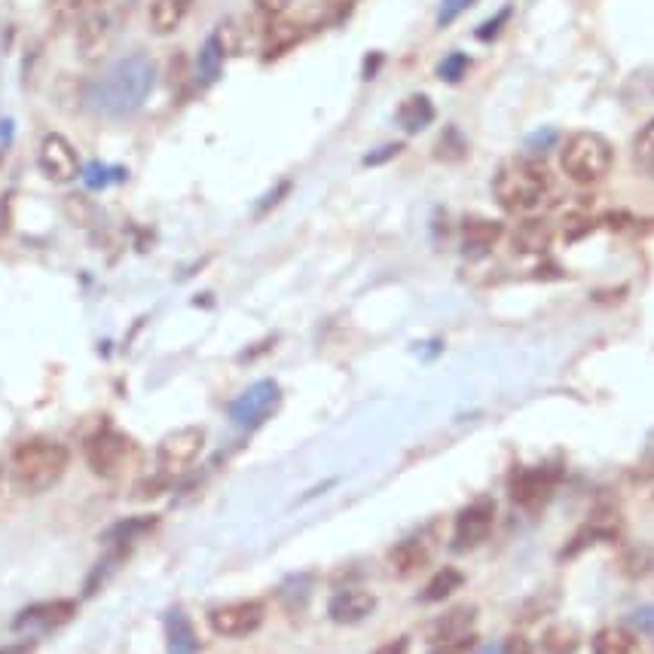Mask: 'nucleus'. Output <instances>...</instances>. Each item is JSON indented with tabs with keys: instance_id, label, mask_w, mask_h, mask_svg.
Masks as SVG:
<instances>
[{
	"instance_id": "obj_10",
	"label": "nucleus",
	"mask_w": 654,
	"mask_h": 654,
	"mask_svg": "<svg viewBox=\"0 0 654 654\" xmlns=\"http://www.w3.org/2000/svg\"><path fill=\"white\" fill-rule=\"evenodd\" d=\"M557 490V471L551 465H535V468H520L511 478V499L523 511H542L547 499Z\"/></svg>"
},
{
	"instance_id": "obj_18",
	"label": "nucleus",
	"mask_w": 654,
	"mask_h": 654,
	"mask_svg": "<svg viewBox=\"0 0 654 654\" xmlns=\"http://www.w3.org/2000/svg\"><path fill=\"white\" fill-rule=\"evenodd\" d=\"M511 242H514V251H520V254H545L551 242H554V227L542 218L523 220L514 230V236H511Z\"/></svg>"
},
{
	"instance_id": "obj_29",
	"label": "nucleus",
	"mask_w": 654,
	"mask_h": 654,
	"mask_svg": "<svg viewBox=\"0 0 654 654\" xmlns=\"http://www.w3.org/2000/svg\"><path fill=\"white\" fill-rule=\"evenodd\" d=\"M471 68V58L465 53H453L447 55L440 65H437V77L447 83H459L465 77V70Z\"/></svg>"
},
{
	"instance_id": "obj_27",
	"label": "nucleus",
	"mask_w": 654,
	"mask_h": 654,
	"mask_svg": "<svg viewBox=\"0 0 654 654\" xmlns=\"http://www.w3.org/2000/svg\"><path fill=\"white\" fill-rule=\"evenodd\" d=\"M581 645V633L573 624H554L545 630L542 636V648L545 654H575Z\"/></svg>"
},
{
	"instance_id": "obj_9",
	"label": "nucleus",
	"mask_w": 654,
	"mask_h": 654,
	"mask_svg": "<svg viewBox=\"0 0 654 654\" xmlns=\"http://www.w3.org/2000/svg\"><path fill=\"white\" fill-rule=\"evenodd\" d=\"M282 401V389L275 380H263L258 385H251L246 395H239L230 404V419L242 428H258L260 423H266Z\"/></svg>"
},
{
	"instance_id": "obj_6",
	"label": "nucleus",
	"mask_w": 654,
	"mask_h": 654,
	"mask_svg": "<svg viewBox=\"0 0 654 654\" xmlns=\"http://www.w3.org/2000/svg\"><path fill=\"white\" fill-rule=\"evenodd\" d=\"M205 450V432L203 428H177L172 435H165L156 447V465L165 478H177L184 471H190L193 462L203 456Z\"/></svg>"
},
{
	"instance_id": "obj_17",
	"label": "nucleus",
	"mask_w": 654,
	"mask_h": 654,
	"mask_svg": "<svg viewBox=\"0 0 654 654\" xmlns=\"http://www.w3.org/2000/svg\"><path fill=\"white\" fill-rule=\"evenodd\" d=\"M504 227L492 218H468L462 224V246L468 254H483L492 246H499Z\"/></svg>"
},
{
	"instance_id": "obj_25",
	"label": "nucleus",
	"mask_w": 654,
	"mask_h": 654,
	"mask_svg": "<svg viewBox=\"0 0 654 654\" xmlns=\"http://www.w3.org/2000/svg\"><path fill=\"white\" fill-rule=\"evenodd\" d=\"M160 523V517L156 514H144V517H129L123 520V523H113L105 535H101V542L105 545H129L135 535H144V532H151L153 526Z\"/></svg>"
},
{
	"instance_id": "obj_1",
	"label": "nucleus",
	"mask_w": 654,
	"mask_h": 654,
	"mask_svg": "<svg viewBox=\"0 0 654 654\" xmlns=\"http://www.w3.org/2000/svg\"><path fill=\"white\" fill-rule=\"evenodd\" d=\"M153 80H156V68H153L151 55L132 53L113 62L98 80L89 83V101L110 120H126L148 101Z\"/></svg>"
},
{
	"instance_id": "obj_41",
	"label": "nucleus",
	"mask_w": 654,
	"mask_h": 654,
	"mask_svg": "<svg viewBox=\"0 0 654 654\" xmlns=\"http://www.w3.org/2000/svg\"><path fill=\"white\" fill-rule=\"evenodd\" d=\"M554 138H557V135H554V132H547V129H545V132H535V135L530 138V148H535V151H545L542 144L554 141Z\"/></svg>"
},
{
	"instance_id": "obj_13",
	"label": "nucleus",
	"mask_w": 654,
	"mask_h": 654,
	"mask_svg": "<svg viewBox=\"0 0 654 654\" xmlns=\"http://www.w3.org/2000/svg\"><path fill=\"white\" fill-rule=\"evenodd\" d=\"M77 614V602L74 600H50L28 606L25 612L15 614V630H58Z\"/></svg>"
},
{
	"instance_id": "obj_35",
	"label": "nucleus",
	"mask_w": 654,
	"mask_h": 654,
	"mask_svg": "<svg viewBox=\"0 0 654 654\" xmlns=\"http://www.w3.org/2000/svg\"><path fill=\"white\" fill-rule=\"evenodd\" d=\"M110 0H68V10L74 15H89L96 10H105Z\"/></svg>"
},
{
	"instance_id": "obj_34",
	"label": "nucleus",
	"mask_w": 654,
	"mask_h": 654,
	"mask_svg": "<svg viewBox=\"0 0 654 654\" xmlns=\"http://www.w3.org/2000/svg\"><path fill=\"white\" fill-rule=\"evenodd\" d=\"M502 654H535V648H532V642L523 633H514V636L504 640Z\"/></svg>"
},
{
	"instance_id": "obj_14",
	"label": "nucleus",
	"mask_w": 654,
	"mask_h": 654,
	"mask_svg": "<svg viewBox=\"0 0 654 654\" xmlns=\"http://www.w3.org/2000/svg\"><path fill=\"white\" fill-rule=\"evenodd\" d=\"M373 609H377V597L373 593H368V590H342V593H337L330 600L327 614H330L334 624L349 628V624H361L364 618H370Z\"/></svg>"
},
{
	"instance_id": "obj_5",
	"label": "nucleus",
	"mask_w": 654,
	"mask_h": 654,
	"mask_svg": "<svg viewBox=\"0 0 654 654\" xmlns=\"http://www.w3.org/2000/svg\"><path fill=\"white\" fill-rule=\"evenodd\" d=\"M129 453H132V440L120 432H113V428H101L96 435L86 437V444H83V456H86L89 471L105 480L123 475Z\"/></svg>"
},
{
	"instance_id": "obj_12",
	"label": "nucleus",
	"mask_w": 654,
	"mask_h": 654,
	"mask_svg": "<svg viewBox=\"0 0 654 654\" xmlns=\"http://www.w3.org/2000/svg\"><path fill=\"white\" fill-rule=\"evenodd\" d=\"M113 37H117V15H110L108 10L83 15L80 28H77V46H80L83 58H98V55L108 53Z\"/></svg>"
},
{
	"instance_id": "obj_4",
	"label": "nucleus",
	"mask_w": 654,
	"mask_h": 654,
	"mask_svg": "<svg viewBox=\"0 0 654 654\" xmlns=\"http://www.w3.org/2000/svg\"><path fill=\"white\" fill-rule=\"evenodd\" d=\"M614 165V148L600 132H575L559 148V168L578 187H593L609 177Z\"/></svg>"
},
{
	"instance_id": "obj_15",
	"label": "nucleus",
	"mask_w": 654,
	"mask_h": 654,
	"mask_svg": "<svg viewBox=\"0 0 654 654\" xmlns=\"http://www.w3.org/2000/svg\"><path fill=\"white\" fill-rule=\"evenodd\" d=\"M428 559H432V545L425 542L423 535H410V538H404V542H397V545L392 547L389 566H392L401 578H407V575H416L419 569H425Z\"/></svg>"
},
{
	"instance_id": "obj_16",
	"label": "nucleus",
	"mask_w": 654,
	"mask_h": 654,
	"mask_svg": "<svg viewBox=\"0 0 654 654\" xmlns=\"http://www.w3.org/2000/svg\"><path fill=\"white\" fill-rule=\"evenodd\" d=\"M478 621V609L475 606H456L450 612H444L437 618L432 630H428V640L435 642H453V640H465L471 636V628Z\"/></svg>"
},
{
	"instance_id": "obj_33",
	"label": "nucleus",
	"mask_w": 654,
	"mask_h": 654,
	"mask_svg": "<svg viewBox=\"0 0 654 654\" xmlns=\"http://www.w3.org/2000/svg\"><path fill=\"white\" fill-rule=\"evenodd\" d=\"M287 3H291V0H254V10H258L266 22H275V19L287 10Z\"/></svg>"
},
{
	"instance_id": "obj_40",
	"label": "nucleus",
	"mask_w": 654,
	"mask_h": 654,
	"mask_svg": "<svg viewBox=\"0 0 654 654\" xmlns=\"http://www.w3.org/2000/svg\"><path fill=\"white\" fill-rule=\"evenodd\" d=\"M37 648V642L25 640V642H15V645H7V648H0V654H34Z\"/></svg>"
},
{
	"instance_id": "obj_23",
	"label": "nucleus",
	"mask_w": 654,
	"mask_h": 654,
	"mask_svg": "<svg viewBox=\"0 0 654 654\" xmlns=\"http://www.w3.org/2000/svg\"><path fill=\"white\" fill-rule=\"evenodd\" d=\"M462 585H465V575L459 573V569L447 566V569H440V573H435L432 578H428V585H425L423 593H419V602L450 600L453 593H456Z\"/></svg>"
},
{
	"instance_id": "obj_20",
	"label": "nucleus",
	"mask_w": 654,
	"mask_h": 654,
	"mask_svg": "<svg viewBox=\"0 0 654 654\" xmlns=\"http://www.w3.org/2000/svg\"><path fill=\"white\" fill-rule=\"evenodd\" d=\"M193 0H153L151 3V28L153 34H172L190 13Z\"/></svg>"
},
{
	"instance_id": "obj_19",
	"label": "nucleus",
	"mask_w": 654,
	"mask_h": 654,
	"mask_svg": "<svg viewBox=\"0 0 654 654\" xmlns=\"http://www.w3.org/2000/svg\"><path fill=\"white\" fill-rule=\"evenodd\" d=\"M165 642H168V654H196L199 652V640H196V630H193L190 618L172 609L165 614Z\"/></svg>"
},
{
	"instance_id": "obj_22",
	"label": "nucleus",
	"mask_w": 654,
	"mask_h": 654,
	"mask_svg": "<svg viewBox=\"0 0 654 654\" xmlns=\"http://www.w3.org/2000/svg\"><path fill=\"white\" fill-rule=\"evenodd\" d=\"M303 41V28L297 25V22H270V28H266V58H279V55H285L287 50H294L297 43Z\"/></svg>"
},
{
	"instance_id": "obj_21",
	"label": "nucleus",
	"mask_w": 654,
	"mask_h": 654,
	"mask_svg": "<svg viewBox=\"0 0 654 654\" xmlns=\"http://www.w3.org/2000/svg\"><path fill=\"white\" fill-rule=\"evenodd\" d=\"M397 123H401L404 132L416 135V132H423L428 123H435V105L425 96H410L407 101L397 108Z\"/></svg>"
},
{
	"instance_id": "obj_8",
	"label": "nucleus",
	"mask_w": 654,
	"mask_h": 654,
	"mask_svg": "<svg viewBox=\"0 0 654 654\" xmlns=\"http://www.w3.org/2000/svg\"><path fill=\"white\" fill-rule=\"evenodd\" d=\"M263 618H266V606L260 600L227 602L208 612V624L224 640H242L263 628Z\"/></svg>"
},
{
	"instance_id": "obj_39",
	"label": "nucleus",
	"mask_w": 654,
	"mask_h": 654,
	"mask_svg": "<svg viewBox=\"0 0 654 654\" xmlns=\"http://www.w3.org/2000/svg\"><path fill=\"white\" fill-rule=\"evenodd\" d=\"M287 187H291V184H279V187H275V190L270 193V196H266V203L258 205V215H266V208H273V205L279 203V199H282V196H285Z\"/></svg>"
},
{
	"instance_id": "obj_32",
	"label": "nucleus",
	"mask_w": 654,
	"mask_h": 654,
	"mask_svg": "<svg viewBox=\"0 0 654 654\" xmlns=\"http://www.w3.org/2000/svg\"><path fill=\"white\" fill-rule=\"evenodd\" d=\"M478 640L475 636H465V640H453V642H437L435 648L428 654H471L475 652Z\"/></svg>"
},
{
	"instance_id": "obj_24",
	"label": "nucleus",
	"mask_w": 654,
	"mask_h": 654,
	"mask_svg": "<svg viewBox=\"0 0 654 654\" xmlns=\"http://www.w3.org/2000/svg\"><path fill=\"white\" fill-rule=\"evenodd\" d=\"M590 648L593 654H636V636L628 628H602Z\"/></svg>"
},
{
	"instance_id": "obj_37",
	"label": "nucleus",
	"mask_w": 654,
	"mask_h": 654,
	"mask_svg": "<svg viewBox=\"0 0 654 654\" xmlns=\"http://www.w3.org/2000/svg\"><path fill=\"white\" fill-rule=\"evenodd\" d=\"M508 15H511V10H502V13L495 15V19H490L487 25L478 28V37H480V41H490V37H495V31L502 28V22H504V19H508Z\"/></svg>"
},
{
	"instance_id": "obj_31",
	"label": "nucleus",
	"mask_w": 654,
	"mask_h": 654,
	"mask_svg": "<svg viewBox=\"0 0 654 654\" xmlns=\"http://www.w3.org/2000/svg\"><path fill=\"white\" fill-rule=\"evenodd\" d=\"M358 0H325V22L327 25H340L342 19H349Z\"/></svg>"
},
{
	"instance_id": "obj_36",
	"label": "nucleus",
	"mask_w": 654,
	"mask_h": 654,
	"mask_svg": "<svg viewBox=\"0 0 654 654\" xmlns=\"http://www.w3.org/2000/svg\"><path fill=\"white\" fill-rule=\"evenodd\" d=\"M397 153H401V144H382L380 151H373L364 156V165H380L389 163V160H395Z\"/></svg>"
},
{
	"instance_id": "obj_30",
	"label": "nucleus",
	"mask_w": 654,
	"mask_h": 654,
	"mask_svg": "<svg viewBox=\"0 0 654 654\" xmlns=\"http://www.w3.org/2000/svg\"><path fill=\"white\" fill-rule=\"evenodd\" d=\"M475 0H440V10H437V25L447 28L450 22H456L459 15L471 7Z\"/></svg>"
},
{
	"instance_id": "obj_38",
	"label": "nucleus",
	"mask_w": 654,
	"mask_h": 654,
	"mask_svg": "<svg viewBox=\"0 0 654 654\" xmlns=\"http://www.w3.org/2000/svg\"><path fill=\"white\" fill-rule=\"evenodd\" d=\"M407 645H410L407 636H397V640L380 645V648H377L373 654H407Z\"/></svg>"
},
{
	"instance_id": "obj_3",
	"label": "nucleus",
	"mask_w": 654,
	"mask_h": 654,
	"mask_svg": "<svg viewBox=\"0 0 654 654\" xmlns=\"http://www.w3.org/2000/svg\"><path fill=\"white\" fill-rule=\"evenodd\" d=\"M551 193L547 168L535 160H511L492 177V196L511 215H532L545 205Z\"/></svg>"
},
{
	"instance_id": "obj_28",
	"label": "nucleus",
	"mask_w": 654,
	"mask_h": 654,
	"mask_svg": "<svg viewBox=\"0 0 654 654\" xmlns=\"http://www.w3.org/2000/svg\"><path fill=\"white\" fill-rule=\"evenodd\" d=\"M633 163L642 175L654 181V120L640 129V135L633 141Z\"/></svg>"
},
{
	"instance_id": "obj_2",
	"label": "nucleus",
	"mask_w": 654,
	"mask_h": 654,
	"mask_svg": "<svg viewBox=\"0 0 654 654\" xmlns=\"http://www.w3.org/2000/svg\"><path fill=\"white\" fill-rule=\"evenodd\" d=\"M70 465V450L58 440L50 437H31L25 444H19L10 459V478L15 490L25 495H41L53 490L58 480L65 478Z\"/></svg>"
},
{
	"instance_id": "obj_11",
	"label": "nucleus",
	"mask_w": 654,
	"mask_h": 654,
	"mask_svg": "<svg viewBox=\"0 0 654 654\" xmlns=\"http://www.w3.org/2000/svg\"><path fill=\"white\" fill-rule=\"evenodd\" d=\"M37 165H41L43 177H50L53 184H70L74 177L80 175V156H77L68 138L58 135V132H50L41 141Z\"/></svg>"
},
{
	"instance_id": "obj_26",
	"label": "nucleus",
	"mask_w": 654,
	"mask_h": 654,
	"mask_svg": "<svg viewBox=\"0 0 654 654\" xmlns=\"http://www.w3.org/2000/svg\"><path fill=\"white\" fill-rule=\"evenodd\" d=\"M224 62H227V53L220 50L218 37L211 34L208 41L203 43V50L196 55V74L203 83H215L224 70Z\"/></svg>"
},
{
	"instance_id": "obj_7",
	"label": "nucleus",
	"mask_w": 654,
	"mask_h": 654,
	"mask_svg": "<svg viewBox=\"0 0 654 654\" xmlns=\"http://www.w3.org/2000/svg\"><path fill=\"white\" fill-rule=\"evenodd\" d=\"M492 523H495V502L490 495H480L471 504H465L456 517V530H453V551L468 554L483 545L490 538Z\"/></svg>"
}]
</instances>
